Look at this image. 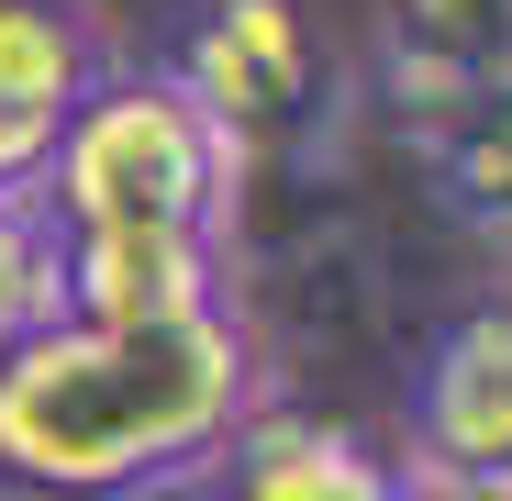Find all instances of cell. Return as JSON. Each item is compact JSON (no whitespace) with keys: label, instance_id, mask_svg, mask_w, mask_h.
I'll return each mask as SVG.
<instances>
[{"label":"cell","instance_id":"1","mask_svg":"<svg viewBox=\"0 0 512 501\" xmlns=\"http://www.w3.org/2000/svg\"><path fill=\"white\" fill-rule=\"evenodd\" d=\"M256 424V346L234 312L201 323H45L0 357V490L34 501H134L212 468Z\"/></svg>","mask_w":512,"mask_h":501},{"label":"cell","instance_id":"2","mask_svg":"<svg viewBox=\"0 0 512 501\" xmlns=\"http://www.w3.org/2000/svg\"><path fill=\"white\" fill-rule=\"evenodd\" d=\"M234 145L201 123V101L179 78H101L78 123L56 134L34 212L56 223V245H101V234H212L234 201Z\"/></svg>","mask_w":512,"mask_h":501},{"label":"cell","instance_id":"3","mask_svg":"<svg viewBox=\"0 0 512 501\" xmlns=\"http://www.w3.org/2000/svg\"><path fill=\"white\" fill-rule=\"evenodd\" d=\"M412 490L512 501V301L457 312L412 379Z\"/></svg>","mask_w":512,"mask_h":501},{"label":"cell","instance_id":"4","mask_svg":"<svg viewBox=\"0 0 512 501\" xmlns=\"http://www.w3.org/2000/svg\"><path fill=\"white\" fill-rule=\"evenodd\" d=\"M179 90L201 101V123L234 156H256V145H279V134H301L323 112V45H312V23L290 0H223L190 34Z\"/></svg>","mask_w":512,"mask_h":501},{"label":"cell","instance_id":"5","mask_svg":"<svg viewBox=\"0 0 512 501\" xmlns=\"http://www.w3.org/2000/svg\"><path fill=\"white\" fill-rule=\"evenodd\" d=\"M101 90V45L78 0H0V190H34L78 101Z\"/></svg>","mask_w":512,"mask_h":501},{"label":"cell","instance_id":"6","mask_svg":"<svg viewBox=\"0 0 512 501\" xmlns=\"http://www.w3.org/2000/svg\"><path fill=\"white\" fill-rule=\"evenodd\" d=\"M223 312V257L212 234H101V245H67V323H201Z\"/></svg>","mask_w":512,"mask_h":501},{"label":"cell","instance_id":"7","mask_svg":"<svg viewBox=\"0 0 512 501\" xmlns=\"http://www.w3.org/2000/svg\"><path fill=\"white\" fill-rule=\"evenodd\" d=\"M512 90V0H401L390 12V101L446 123Z\"/></svg>","mask_w":512,"mask_h":501},{"label":"cell","instance_id":"8","mask_svg":"<svg viewBox=\"0 0 512 501\" xmlns=\"http://www.w3.org/2000/svg\"><path fill=\"white\" fill-rule=\"evenodd\" d=\"M234 501H401V468L368 457L346 424H301V412H256L234 446Z\"/></svg>","mask_w":512,"mask_h":501},{"label":"cell","instance_id":"9","mask_svg":"<svg viewBox=\"0 0 512 501\" xmlns=\"http://www.w3.org/2000/svg\"><path fill=\"white\" fill-rule=\"evenodd\" d=\"M412 134H423V167H435V201L457 223H479L490 245H512V90L468 101L446 123H412Z\"/></svg>","mask_w":512,"mask_h":501},{"label":"cell","instance_id":"10","mask_svg":"<svg viewBox=\"0 0 512 501\" xmlns=\"http://www.w3.org/2000/svg\"><path fill=\"white\" fill-rule=\"evenodd\" d=\"M56 312H67V245H56V223L34 212V190H23V201L0 190V357L34 346Z\"/></svg>","mask_w":512,"mask_h":501},{"label":"cell","instance_id":"11","mask_svg":"<svg viewBox=\"0 0 512 501\" xmlns=\"http://www.w3.org/2000/svg\"><path fill=\"white\" fill-rule=\"evenodd\" d=\"M401 501H423V490H412V479H401Z\"/></svg>","mask_w":512,"mask_h":501}]
</instances>
